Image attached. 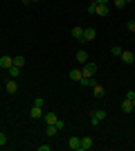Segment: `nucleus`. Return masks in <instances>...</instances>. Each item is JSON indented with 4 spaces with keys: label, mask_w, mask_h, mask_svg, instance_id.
<instances>
[{
    "label": "nucleus",
    "mask_w": 135,
    "mask_h": 151,
    "mask_svg": "<svg viewBox=\"0 0 135 151\" xmlns=\"http://www.w3.org/2000/svg\"><path fill=\"white\" fill-rule=\"evenodd\" d=\"M104 120H106V111H104V108H95V111L90 113V124H92V126H97L99 122H104Z\"/></svg>",
    "instance_id": "obj_1"
},
{
    "label": "nucleus",
    "mask_w": 135,
    "mask_h": 151,
    "mask_svg": "<svg viewBox=\"0 0 135 151\" xmlns=\"http://www.w3.org/2000/svg\"><path fill=\"white\" fill-rule=\"evenodd\" d=\"M81 75L84 77H95L97 75V63H84V70H81Z\"/></svg>",
    "instance_id": "obj_2"
},
{
    "label": "nucleus",
    "mask_w": 135,
    "mask_h": 151,
    "mask_svg": "<svg viewBox=\"0 0 135 151\" xmlns=\"http://www.w3.org/2000/svg\"><path fill=\"white\" fill-rule=\"evenodd\" d=\"M95 38H97L95 27H86V29H84V41H95Z\"/></svg>",
    "instance_id": "obj_3"
},
{
    "label": "nucleus",
    "mask_w": 135,
    "mask_h": 151,
    "mask_svg": "<svg viewBox=\"0 0 135 151\" xmlns=\"http://www.w3.org/2000/svg\"><path fill=\"white\" fill-rule=\"evenodd\" d=\"M119 59H122V61L126 63V65H131V63L135 61V54H133V52H129V50H124V52H122V57H119Z\"/></svg>",
    "instance_id": "obj_4"
},
{
    "label": "nucleus",
    "mask_w": 135,
    "mask_h": 151,
    "mask_svg": "<svg viewBox=\"0 0 135 151\" xmlns=\"http://www.w3.org/2000/svg\"><path fill=\"white\" fill-rule=\"evenodd\" d=\"M7 93H9V95L18 93V83H16V79H9V81H7Z\"/></svg>",
    "instance_id": "obj_5"
},
{
    "label": "nucleus",
    "mask_w": 135,
    "mask_h": 151,
    "mask_svg": "<svg viewBox=\"0 0 135 151\" xmlns=\"http://www.w3.org/2000/svg\"><path fill=\"white\" fill-rule=\"evenodd\" d=\"M11 65H14V59H11V57H0V68L9 70Z\"/></svg>",
    "instance_id": "obj_6"
},
{
    "label": "nucleus",
    "mask_w": 135,
    "mask_h": 151,
    "mask_svg": "<svg viewBox=\"0 0 135 151\" xmlns=\"http://www.w3.org/2000/svg\"><path fill=\"white\" fill-rule=\"evenodd\" d=\"M68 147H70V149H74V151H81V138H70Z\"/></svg>",
    "instance_id": "obj_7"
},
{
    "label": "nucleus",
    "mask_w": 135,
    "mask_h": 151,
    "mask_svg": "<svg viewBox=\"0 0 135 151\" xmlns=\"http://www.w3.org/2000/svg\"><path fill=\"white\" fill-rule=\"evenodd\" d=\"M88 149H92V138L86 135V138H81V151H88Z\"/></svg>",
    "instance_id": "obj_8"
},
{
    "label": "nucleus",
    "mask_w": 135,
    "mask_h": 151,
    "mask_svg": "<svg viewBox=\"0 0 135 151\" xmlns=\"http://www.w3.org/2000/svg\"><path fill=\"white\" fill-rule=\"evenodd\" d=\"M56 120H59V115L56 113H45V124H56Z\"/></svg>",
    "instance_id": "obj_9"
},
{
    "label": "nucleus",
    "mask_w": 135,
    "mask_h": 151,
    "mask_svg": "<svg viewBox=\"0 0 135 151\" xmlns=\"http://www.w3.org/2000/svg\"><path fill=\"white\" fill-rule=\"evenodd\" d=\"M95 14H97V16H101V18H104V16H108V5H97Z\"/></svg>",
    "instance_id": "obj_10"
},
{
    "label": "nucleus",
    "mask_w": 135,
    "mask_h": 151,
    "mask_svg": "<svg viewBox=\"0 0 135 151\" xmlns=\"http://www.w3.org/2000/svg\"><path fill=\"white\" fill-rule=\"evenodd\" d=\"M122 111H124V113H131V111H135V108H133V101L124 97V101H122Z\"/></svg>",
    "instance_id": "obj_11"
},
{
    "label": "nucleus",
    "mask_w": 135,
    "mask_h": 151,
    "mask_svg": "<svg viewBox=\"0 0 135 151\" xmlns=\"http://www.w3.org/2000/svg\"><path fill=\"white\" fill-rule=\"evenodd\" d=\"M92 93H95V97H97V99H101L106 90H104V86H99V83H95V86H92Z\"/></svg>",
    "instance_id": "obj_12"
},
{
    "label": "nucleus",
    "mask_w": 135,
    "mask_h": 151,
    "mask_svg": "<svg viewBox=\"0 0 135 151\" xmlns=\"http://www.w3.org/2000/svg\"><path fill=\"white\" fill-rule=\"evenodd\" d=\"M29 115H32V120H39V117H43V108L34 106L32 111H29Z\"/></svg>",
    "instance_id": "obj_13"
},
{
    "label": "nucleus",
    "mask_w": 135,
    "mask_h": 151,
    "mask_svg": "<svg viewBox=\"0 0 135 151\" xmlns=\"http://www.w3.org/2000/svg\"><path fill=\"white\" fill-rule=\"evenodd\" d=\"M72 36L77 38V41H84V27H74V29H72Z\"/></svg>",
    "instance_id": "obj_14"
},
{
    "label": "nucleus",
    "mask_w": 135,
    "mask_h": 151,
    "mask_svg": "<svg viewBox=\"0 0 135 151\" xmlns=\"http://www.w3.org/2000/svg\"><path fill=\"white\" fill-rule=\"evenodd\" d=\"M77 61H79V63H88V52H86V50L77 52Z\"/></svg>",
    "instance_id": "obj_15"
},
{
    "label": "nucleus",
    "mask_w": 135,
    "mask_h": 151,
    "mask_svg": "<svg viewBox=\"0 0 135 151\" xmlns=\"http://www.w3.org/2000/svg\"><path fill=\"white\" fill-rule=\"evenodd\" d=\"M81 77H84V75H81V70H70V79H72V81H81Z\"/></svg>",
    "instance_id": "obj_16"
},
{
    "label": "nucleus",
    "mask_w": 135,
    "mask_h": 151,
    "mask_svg": "<svg viewBox=\"0 0 135 151\" xmlns=\"http://www.w3.org/2000/svg\"><path fill=\"white\" fill-rule=\"evenodd\" d=\"M14 65H18V68H23V65H25V57H23V54H18V57H14Z\"/></svg>",
    "instance_id": "obj_17"
},
{
    "label": "nucleus",
    "mask_w": 135,
    "mask_h": 151,
    "mask_svg": "<svg viewBox=\"0 0 135 151\" xmlns=\"http://www.w3.org/2000/svg\"><path fill=\"white\" fill-rule=\"evenodd\" d=\"M56 131H59V129H56V124H47V129H45V133H47L50 138H52V135H56Z\"/></svg>",
    "instance_id": "obj_18"
},
{
    "label": "nucleus",
    "mask_w": 135,
    "mask_h": 151,
    "mask_svg": "<svg viewBox=\"0 0 135 151\" xmlns=\"http://www.w3.org/2000/svg\"><path fill=\"white\" fill-rule=\"evenodd\" d=\"M122 47H119V45H113V47H110V54H113V57H122Z\"/></svg>",
    "instance_id": "obj_19"
},
{
    "label": "nucleus",
    "mask_w": 135,
    "mask_h": 151,
    "mask_svg": "<svg viewBox=\"0 0 135 151\" xmlns=\"http://www.w3.org/2000/svg\"><path fill=\"white\" fill-rule=\"evenodd\" d=\"M9 75H11V79H16V77L20 75V68L18 65H11V68H9Z\"/></svg>",
    "instance_id": "obj_20"
},
{
    "label": "nucleus",
    "mask_w": 135,
    "mask_h": 151,
    "mask_svg": "<svg viewBox=\"0 0 135 151\" xmlns=\"http://www.w3.org/2000/svg\"><path fill=\"white\" fill-rule=\"evenodd\" d=\"M34 106L43 108V106H45V99H43V97H36V99H34Z\"/></svg>",
    "instance_id": "obj_21"
},
{
    "label": "nucleus",
    "mask_w": 135,
    "mask_h": 151,
    "mask_svg": "<svg viewBox=\"0 0 135 151\" xmlns=\"http://www.w3.org/2000/svg\"><path fill=\"white\" fill-rule=\"evenodd\" d=\"M113 2H115L117 9H124V7H126V2H124V0H113Z\"/></svg>",
    "instance_id": "obj_22"
},
{
    "label": "nucleus",
    "mask_w": 135,
    "mask_h": 151,
    "mask_svg": "<svg viewBox=\"0 0 135 151\" xmlns=\"http://www.w3.org/2000/svg\"><path fill=\"white\" fill-rule=\"evenodd\" d=\"M95 9H97V2H95V0H92V2H90V5H88V14H95Z\"/></svg>",
    "instance_id": "obj_23"
},
{
    "label": "nucleus",
    "mask_w": 135,
    "mask_h": 151,
    "mask_svg": "<svg viewBox=\"0 0 135 151\" xmlns=\"http://www.w3.org/2000/svg\"><path fill=\"white\" fill-rule=\"evenodd\" d=\"M126 29H129V32H135V20H129V23H126Z\"/></svg>",
    "instance_id": "obj_24"
},
{
    "label": "nucleus",
    "mask_w": 135,
    "mask_h": 151,
    "mask_svg": "<svg viewBox=\"0 0 135 151\" xmlns=\"http://www.w3.org/2000/svg\"><path fill=\"white\" fill-rule=\"evenodd\" d=\"M126 99H131V101L135 99V90H126Z\"/></svg>",
    "instance_id": "obj_25"
},
{
    "label": "nucleus",
    "mask_w": 135,
    "mask_h": 151,
    "mask_svg": "<svg viewBox=\"0 0 135 151\" xmlns=\"http://www.w3.org/2000/svg\"><path fill=\"white\" fill-rule=\"evenodd\" d=\"M7 145V135L5 133H0V147H5Z\"/></svg>",
    "instance_id": "obj_26"
},
{
    "label": "nucleus",
    "mask_w": 135,
    "mask_h": 151,
    "mask_svg": "<svg viewBox=\"0 0 135 151\" xmlns=\"http://www.w3.org/2000/svg\"><path fill=\"white\" fill-rule=\"evenodd\" d=\"M97 5H108V0H95Z\"/></svg>",
    "instance_id": "obj_27"
},
{
    "label": "nucleus",
    "mask_w": 135,
    "mask_h": 151,
    "mask_svg": "<svg viewBox=\"0 0 135 151\" xmlns=\"http://www.w3.org/2000/svg\"><path fill=\"white\" fill-rule=\"evenodd\" d=\"M124 2H126V5H129V2H133V0H124Z\"/></svg>",
    "instance_id": "obj_28"
},
{
    "label": "nucleus",
    "mask_w": 135,
    "mask_h": 151,
    "mask_svg": "<svg viewBox=\"0 0 135 151\" xmlns=\"http://www.w3.org/2000/svg\"><path fill=\"white\" fill-rule=\"evenodd\" d=\"M29 2H39V0H29Z\"/></svg>",
    "instance_id": "obj_29"
},
{
    "label": "nucleus",
    "mask_w": 135,
    "mask_h": 151,
    "mask_svg": "<svg viewBox=\"0 0 135 151\" xmlns=\"http://www.w3.org/2000/svg\"><path fill=\"white\" fill-rule=\"evenodd\" d=\"M133 108H135V99H133Z\"/></svg>",
    "instance_id": "obj_30"
}]
</instances>
